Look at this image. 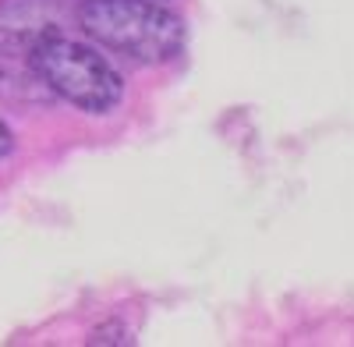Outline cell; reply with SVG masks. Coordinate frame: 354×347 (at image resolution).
Returning <instances> with one entry per match:
<instances>
[{
    "instance_id": "6da1fadb",
    "label": "cell",
    "mask_w": 354,
    "mask_h": 347,
    "mask_svg": "<svg viewBox=\"0 0 354 347\" xmlns=\"http://www.w3.org/2000/svg\"><path fill=\"white\" fill-rule=\"evenodd\" d=\"M78 28L135 64H167L185 50V21L156 0H82Z\"/></svg>"
},
{
    "instance_id": "7a4b0ae2",
    "label": "cell",
    "mask_w": 354,
    "mask_h": 347,
    "mask_svg": "<svg viewBox=\"0 0 354 347\" xmlns=\"http://www.w3.org/2000/svg\"><path fill=\"white\" fill-rule=\"evenodd\" d=\"M28 64L53 96L85 113H110L124 96V82L106 64V57L68 36L39 39L28 50Z\"/></svg>"
},
{
    "instance_id": "3957f363",
    "label": "cell",
    "mask_w": 354,
    "mask_h": 347,
    "mask_svg": "<svg viewBox=\"0 0 354 347\" xmlns=\"http://www.w3.org/2000/svg\"><path fill=\"white\" fill-rule=\"evenodd\" d=\"M64 18V0H0V36L21 53H28L39 39L61 36Z\"/></svg>"
},
{
    "instance_id": "277c9868",
    "label": "cell",
    "mask_w": 354,
    "mask_h": 347,
    "mask_svg": "<svg viewBox=\"0 0 354 347\" xmlns=\"http://www.w3.org/2000/svg\"><path fill=\"white\" fill-rule=\"evenodd\" d=\"M88 344H128V333L121 326H100V330H93Z\"/></svg>"
},
{
    "instance_id": "5b68a950",
    "label": "cell",
    "mask_w": 354,
    "mask_h": 347,
    "mask_svg": "<svg viewBox=\"0 0 354 347\" xmlns=\"http://www.w3.org/2000/svg\"><path fill=\"white\" fill-rule=\"evenodd\" d=\"M15 149V138H11V131H8V124L0 121V156H8Z\"/></svg>"
},
{
    "instance_id": "8992f818",
    "label": "cell",
    "mask_w": 354,
    "mask_h": 347,
    "mask_svg": "<svg viewBox=\"0 0 354 347\" xmlns=\"http://www.w3.org/2000/svg\"><path fill=\"white\" fill-rule=\"evenodd\" d=\"M0 64H4V53H0Z\"/></svg>"
},
{
    "instance_id": "52a82bcc",
    "label": "cell",
    "mask_w": 354,
    "mask_h": 347,
    "mask_svg": "<svg viewBox=\"0 0 354 347\" xmlns=\"http://www.w3.org/2000/svg\"><path fill=\"white\" fill-rule=\"evenodd\" d=\"M156 4H163V0H156Z\"/></svg>"
}]
</instances>
